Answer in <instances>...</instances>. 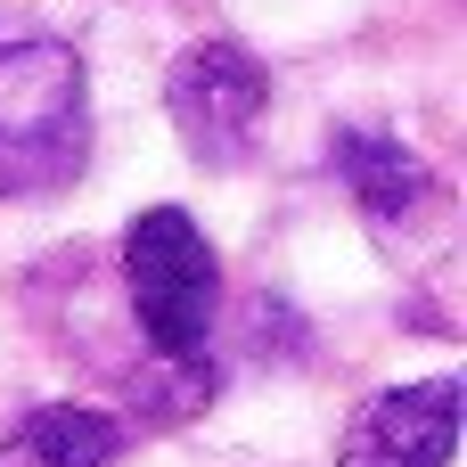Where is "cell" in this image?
Returning a JSON list of instances; mask_svg holds the SVG:
<instances>
[{
  "mask_svg": "<svg viewBox=\"0 0 467 467\" xmlns=\"http://www.w3.org/2000/svg\"><path fill=\"white\" fill-rule=\"evenodd\" d=\"M123 427L90 402H41L0 435V467H115Z\"/></svg>",
  "mask_w": 467,
  "mask_h": 467,
  "instance_id": "cell-5",
  "label": "cell"
},
{
  "mask_svg": "<svg viewBox=\"0 0 467 467\" xmlns=\"http://www.w3.org/2000/svg\"><path fill=\"white\" fill-rule=\"evenodd\" d=\"M164 107H172V131L189 140V156L230 172V164H246V148L271 115V74L238 41H189L164 74Z\"/></svg>",
  "mask_w": 467,
  "mask_h": 467,
  "instance_id": "cell-3",
  "label": "cell"
},
{
  "mask_svg": "<svg viewBox=\"0 0 467 467\" xmlns=\"http://www.w3.org/2000/svg\"><path fill=\"white\" fill-rule=\"evenodd\" d=\"M451 443H460V378H427L361 402L337 443V467H451Z\"/></svg>",
  "mask_w": 467,
  "mask_h": 467,
  "instance_id": "cell-4",
  "label": "cell"
},
{
  "mask_svg": "<svg viewBox=\"0 0 467 467\" xmlns=\"http://www.w3.org/2000/svg\"><path fill=\"white\" fill-rule=\"evenodd\" d=\"M123 287H131V312H140V328H148V345L164 361H197L205 353L222 263H213L205 230L181 205H148L123 230Z\"/></svg>",
  "mask_w": 467,
  "mask_h": 467,
  "instance_id": "cell-2",
  "label": "cell"
},
{
  "mask_svg": "<svg viewBox=\"0 0 467 467\" xmlns=\"http://www.w3.org/2000/svg\"><path fill=\"white\" fill-rule=\"evenodd\" d=\"M337 172H345V189H353L378 222H402V213H419V205L435 197V172H427L402 140H386V131H345V140H337Z\"/></svg>",
  "mask_w": 467,
  "mask_h": 467,
  "instance_id": "cell-6",
  "label": "cell"
},
{
  "mask_svg": "<svg viewBox=\"0 0 467 467\" xmlns=\"http://www.w3.org/2000/svg\"><path fill=\"white\" fill-rule=\"evenodd\" d=\"M90 164V74L66 41H0V197H49Z\"/></svg>",
  "mask_w": 467,
  "mask_h": 467,
  "instance_id": "cell-1",
  "label": "cell"
}]
</instances>
